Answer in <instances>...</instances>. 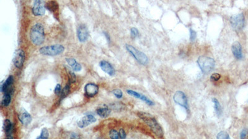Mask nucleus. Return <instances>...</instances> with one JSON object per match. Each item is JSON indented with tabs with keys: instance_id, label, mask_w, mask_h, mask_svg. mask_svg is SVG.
<instances>
[{
	"instance_id": "20e7f679",
	"label": "nucleus",
	"mask_w": 248,
	"mask_h": 139,
	"mask_svg": "<svg viewBox=\"0 0 248 139\" xmlns=\"http://www.w3.org/2000/svg\"><path fill=\"white\" fill-rule=\"evenodd\" d=\"M64 50L65 47L63 45L57 44L51 46L43 47L39 49V52L43 55L53 56H57L61 54L64 52Z\"/></svg>"
},
{
	"instance_id": "2eb2a0df",
	"label": "nucleus",
	"mask_w": 248,
	"mask_h": 139,
	"mask_svg": "<svg viewBox=\"0 0 248 139\" xmlns=\"http://www.w3.org/2000/svg\"><path fill=\"white\" fill-rule=\"evenodd\" d=\"M99 66L104 72L108 74L109 75L113 76L115 75V69L114 67L112 66V64L109 63L108 61L103 60L100 61Z\"/></svg>"
},
{
	"instance_id": "c9c22d12",
	"label": "nucleus",
	"mask_w": 248,
	"mask_h": 139,
	"mask_svg": "<svg viewBox=\"0 0 248 139\" xmlns=\"http://www.w3.org/2000/svg\"><path fill=\"white\" fill-rule=\"evenodd\" d=\"M70 139H80V137L77 134V133H73L70 136Z\"/></svg>"
},
{
	"instance_id": "5701e85b",
	"label": "nucleus",
	"mask_w": 248,
	"mask_h": 139,
	"mask_svg": "<svg viewBox=\"0 0 248 139\" xmlns=\"http://www.w3.org/2000/svg\"><path fill=\"white\" fill-rule=\"evenodd\" d=\"M11 95H12L9 94V93L4 94V96H3L2 102H1L3 107H8V106H9L11 101Z\"/></svg>"
},
{
	"instance_id": "b1692460",
	"label": "nucleus",
	"mask_w": 248,
	"mask_h": 139,
	"mask_svg": "<svg viewBox=\"0 0 248 139\" xmlns=\"http://www.w3.org/2000/svg\"><path fill=\"white\" fill-rule=\"evenodd\" d=\"M48 137H49V133H48V130L46 129V128H43L41 131V135H39L36 139H48Z\"/></svg>"
},
{
	"instance_id": "cd10ccee",
	"label": "nucleus",
	"mask_w": 248,
	"mask_h": 139,
	"mask_svg": "<svg viewBox=\"0 0 248 139\" xmlns=\"http://www.w3.org/2000/svg\"><path fill=\"white\" fill-rule=\"evenodd\" d=\"M112 93H113V94L116 97V98L119 99L123 97V93L120 89H115V90H112Z\"/></svg>"
},
{
	"instance_id": "f3484780",
	"label": "nucleus",
	"mask_w": 248,
	"mask_h": 139,
	"mask_svg": "<svg viewBox=\"0 0 248 139\" xmlns=\"http://www.w3.org/2000/svg\"><path fill=\"white\" fill-rule=\"evenodd\" d=\"M232 50L234 56L237 59H241L243 58V52H242V47L238 42H235L233 43Z\"/></svg>"
},
{
	"instance_id": "9b49d317",
	"label": "nucleus",
	"mask_w": 248,
	"mask_h": 139,
	"mask_svg": "<svg viewBox=\"0 0 248 139\" xmlns=\"http://www.w3.org/2000/svg\"><path fill=\"white\" fill-rule=\"evenodd\" d=\"M14 82L13 76L10 75L8 77V79L3 83L1 86V92L5 93H9L12 95L13 93V88L12 87Z\"/></svg>"
},
{
	"instance_id": "6e6552de",
	"label": "nucleus",
	"mask_w": 248,
	"mask_h": 139,
	"mask_svg": "<svg viewBox=\"0 0 248 139\" xmlns=\"http://www.w3.org/2000/svg\"><path fill=\"white\" fill-rule=\"evenodd\" d=\"M173 99L174 102L178 104L179 105L181 106L183 108H184L186 110H189V104L187 98L186 97L185 95L184 92L181 91H177L174 95Z\"/></svg>"
},
{
	"instance_id": "7ed1b4c3",
	"label": "nucleus",
	"mask_w": 248,
	"mask_h": 139,
	"mask_svg": "<svg viewBox=\"0 0 248 139\" xmlns=\"http://www.w3.org/2000/svg\"><path fill=\"white\" fill-rule=\"evenodd\" d=\"M197 63L199 64V68L204 74H208L215 67V61L213 59L202 56H200L197 60Z\"/></svg>"
},
{
	"instance_id": "473e14b6",
	"label": "nucleus",
	"mask_w": 248,
	"mask_h": 139,
	"mask_svg": "<svg viewBox=\"0 0 248 139\" xmlns=\"http://www.w3.org/2000/svg\"><path fill=\"white\" fill-rule=\"evenodd\" d=\"M54 93L57 95H59L61 93V85L59 83L57 85V86L55 87V88L54 90Z\"/></svg>"
},
{
	"instance_id": "f8f14e48",
	"label": "nucleus",
	"mask_w": 248,
	"mask_h": 139,
	"mask_svg": "<svg viewBox=\"0 0 248 139\" xmlns=\"http://www.w3.org/2000/svg\"><path fill=\"white\" fill-rule=\"evenodd\" d=\"M86 95L88 97H93L98 93L99 87L93 83H88L84 88Z\"/></svg>"
},
{
	"instance_id": "0eeeda50",
	"label": "nucleus",
	"mask_w": 248,
	"mask_h": 139,
	"mask_svg": "<svg viewBox=\"0 0 248 139\" xmlns=\"http://www.w3.org/2000/svg\"><path fill=\"white\" fill-rule=\"evenodd\" d=\"M25 53L21 49H17L14 53L13 62L17 68L21 69L25 61Z\"/></svg>"
},
{
	"instance_id": "ddd939ff",
	"label": "nucleus",
	"mask_w": 248,
	"mask_h": 139,
	"mask_svg": "<svg viewBox=\"0 0 248 139\" xmlns=\"http://www.w3.org/2000/svg\"><path fill=\"white\" fill-rule=\"evenodd\" d=\"M96 121V119L93 115H86L83 117L77 122V125L80 128H84Z\"/></svg>"
},
{
	"instance_id": "39448f33",
	"label": "nucleus",
	"mask_w": 248,
	"mask_h": 139,
	"mask_svg": "<svg viewBox=\"0 0 248 139\" xmlns=\"http://www.w3.org/2000/svg\"><path fill=\"white\" fill-rule=\"evenodd\" d=\"M126 49L127 51L130 53L134 58L136 59L139 63L142 65H146L148 63V58L145 53L139 51L137 48H135L130 44H126Z\"/></svg>"
},
{
	"instance_id": "f704fd0d",
	"label": "nucleus",
	"mask_w": 248,
	"mask_h": 139,
	"mask_svg": "<svg viewBox=\"0 0 248 139\" xmlns=\"http://www.w3.org/2000/svg\"><path fill=\"white\" fill-rule=\"evenodd\" d=\"M247 133V131L246 129H243V131H242L241 133H240V138L241 139H245L246 137Z\"/></svg>"
},
{
	"instance_id": "a878e982",
	"label": "nucleus",
	"mask_w": 248,
	"mask_h": 139,
	"mask_svg": "<svg viewBox=\"0 0 248 139\" xmlns=\"http://www.w3.org/2000/svg\"><path fill=\"white\" fill-rule=\"evenodd\" d=\"M217 139H231L228 132L226 131L219 132L217 136Z\"/></svg>"
},
{
	"instance_id": "e433bc0d",
	"label": "nucleus",
	"mask_w": 248,
	"mask_h": 139,
	"mask_svg": "<svg viewBox=\"0 0 248 139\" xmlns=\"http://www.w3.org/2000/svg\"><path fill=\"white\" fill-rule=\"evenodd\" d=\"M6 139H13V138L12 136H9V137H7V138Z\"/></svg>"
},
{
	"instance_id": "c756f323",
	"label": "nucleus",
	"mask_w": 248,
	"mask_h": 139,
	"mask_svg": "<svg viewBox=\"0 0 248 139\" xmlns=\"http://www.w3.org/2000/svg\"><path fill=\"white\" fill-rule=\"evenodd\" d=\"M197 33L195 31L192 29H190V40L191 42H194L196 39Z\"/></svg>"
},
{
	"instance_id": "c85d7f7f",
	"label": "nucleus",
	"mask_w": 248,
	"mask_h": 139,
	"mask_svg": "<svg viewBox=\"0 0 248 139\" xmlns=\"http://www.w3.org/2000/svg\"><path fill=\"white\" fill-rule=\"evenodd\" d=\"M130 34L132 38H135L139 35V32L137 28L133 27L130 29Z\"/></svg>"
},
{
	"instance_id": "1a4fd4ad",
	"label": "nucleus",
	"mask_w": 248,
	"mask_h": 139,
	"mask_svg": "<svg viewBox=\"0 0 248 139\" xmlns=\"http://www.w3.org/2000/svg\"><path fill=\"white\" fill-rule=\"evenodd\" d=\"M32 13L36 16H42L46 13L45 3L43 1L36 0L33 2L32 6Z\"/></svg>"
},
{
	"instance_id": "412c9836",
	"label": "nucleus",
	"mask_w": 248,
	"mask_h": 139,
	"mask_svg": "<svg viewBox=\"0 0 248 139\" xmlns=\"http://www.w3.org/2000/svg\"><path fill=\"white\" fill-rule=\"evenodd\" d=\"M47 8L53 12L55 15L58 13V4L55 1H49L46 4Z\"/></svg>"
},
{
	"instance_id": "6ab92c4d",
	"label": "nucleus",
	"mask_w": 248,
	"mask_h": 139,
	"mask_svg": "<svg viewBox=\"0 0 248 139\" xmlns=\"http://www.w3.org/2000/svg\"><path fill=\"white\" fill-rule=\"evenodd\" d=\"M111 112V110L105 106L103 107H99L96 109L97 114L103 118H105L108 117Z\"/></svg>"
},
{
	"instance_id": "2f4dec72",
	"label": "nucleus",
	"mask_w": 248,
	"mask_h": 139,
	"mask_svg": "<svg viewBox=\"0 0 248 139\" xmlns=\"http://www.w3.org/2000/svg\"><path fill=\"white\" fill-rule=\"evenodd\" d=\"M76 75L73 72H70V82L75 83L76 82Z\"/></svg>"
},
{
	"instance_id": "4468645a",
	"label": "nucleus",
	"mask_w": 248,
	"mask_h": 139,
	"mask_svg": "<svg viewBox=\"0 0 248 139\" xmlns=\"http://www.w3.org/2000/svg\"><path fill=\"white\" fill-rule=\"evenodd\" d=\"M18 117L21 123L24 126H27L28 124H29L32 119L31 114L24 108H21L19 110Z\"/></svg>"
},
{
	"instance_id": "bb28decb",
	"label": "nucleus",
	"mask_w": 248,
	"mask_h": 139,
	"mask_svg": "<svg viewBox=\"0 0 248 139\" xmlns=\"http://www.w3.org/2000/svg\"><path fill=\"white\" fill-rule=\"evenodd\" d=\"M109 136L111 139H119V133L116 130L112 129L109 132Z\"/></svg>"
},
{
	"instance_id": "dca6fc26",
	"label": "nucleus",
	"mask_w": 248,
	"mask_h": 139,
	"mask_svg": "<svg viewBox=\"0 0 248 139\" xmlns=\"http://www.w3.org/2000/svg\"><path fill=\"white\" fill-rule=\"evenodd\" d=\"M127 93L128 95H130V96H132V97L140 99L141 100H142V101L145 102L146 104H148L150 106H152V105L154 104V103L152 102L151 99H150L148 97H146V96L144 95H143L142 93H138L137 92L132 90H127Z\"/></svg>"
},
{
	"instance_id": "9d476101",
	"label": "nucleus",
	"mask_w": 248,
	"mask_h": 139,
	"mask_svg": "<svg viewBox=\"0 0 248 139\" xmlns=\"http://www.w3.org/2000/svg\"><path fill=\"white\" fill-rule=\"evenodd\" d=\"M89 31L87 26L85 24L79 25L77 29V37L79 41L81 43L87 41L89 37Z\"/></svg>"
},
{
	"instance_id": "f03ea898",
	"label": "nucleus",
	"mask_w": 248,
	"mask_h": 139,
	"mask_svg": "<svg viewBox=\"0 0 248 139\" xmlns=\"http://www.w3.org/2000/svg\"><path fill=\"white\" fill-rule=\"evenodd\" d=\"M31 41L35 45H41L45 40L44 28L42 24L37 23L33 25L30 31Z\"/></svg>"
},
{
	"instance_id": "72a5a7b5",
	"label": "nucleus",
	"mask_w": 248,
	"mask_h": 139,
	"mask_svg": "<svg viewBox=\"0 0 248 139\" xmlns=\"http://www.w3.org/2000/svg\"><path fill=\"white\" fill-rule=\"evenodd\" d=\"M119 137L120 139H125L126 138V133L123 129H120L119 131Z\"/></svg>"
},
{
	"instance_id": "aec40b11",
	"label": "nucleus",
	"mask_w": 248,
	"mask_h": 139,
	"mask_svg": "<svg viewBox=\"0 0 248 139\" xmlns=\"http://www.w3.org/2000/svg\"><path fill=\"white\" fill-rule=\"evenodd\" d=\"M3 129L7 137L11 136L13 132V124L9 119H6L4 121Z\"/></svg>"
},
{
	"instance_id": "a211bd4d",
	"label": "nucleus",
	"mask_w": 248,
	"mask_h": 139,
	"mask_svg": "<svg viewBox=\"0 0 248 139\" xmlns=\"http://www.w3.org/2000/svg\"><path fill=\"white\" fill-rule=\"evenodd\" d=\"M66 61L73 70L76 72L80 71L82 69V66L80 64H79L75 59L74 58H66Z\"/></svg>"
},
{
	"instance_id": "423d86ee",
	"label": "nucleus",
	"mask_w": 248,
	"mask_h": 139,
	"mask_svg": "<svg viewBox=\"0 0 248 139\" xmlns=\"http://www.w3.org/2000/svg\"><path fill=\"white\" fill-rule=\"evenodd\" d=\"M244 16L243 13L234 15L231 17L230 23L236 31L241 30L244 25Z\"/></svg>"
},
{
	"instance_id": "7c9ffc66",
	"label": "nucleus",
	"mask_w": 248,
	"mask_h": 139,
	"mask_svg": "<svg viewBox=\"0 0 248 139\" xmlns=\"http://www.w3.org/2000/svg\"><path fill=\"white\" fill-rule=\"evenodd\" d=\"M220 77H221L220 74H219L218 73H214L212 74V75L210 76V80L212 81H218L219 79H220Z\"/></svg>"
},
{
	"instance_id": "f257e3e1",
	"label": "nucleus",
	"mask_w": 248,
	"mask_h": 139,
	"mask_svg": "<svg viewBox=\"0 0 248 139\" xmlns=\"http://www.w3.org/2000/svg\"><path fill=\"white\" fill-rule=\"evenodd\" d=\"M138 116L147 124L155 134L160 138L162 137L164 133L161 127L154 117L150 113L145 112L138 113Z\"/></svg>"
},
{
	"instance_id": "4be33fe9",
	"label": "nucleus",
	"mask_w": 248,
	"mask_h": 139,
	"mask_svg": "<svg viewBox=\"0 0 248 139\" xmlns=\"http://www.w3.org/2000/svg\"><path fill=\"white\" fill-rule=\"evenodd\" d=\"M212 102L214 103V108H215V113L218 116H220L222 113V109L220 104H219L218 99L216 98H213Z\"/></svg>"
},
{
	"instance_id": "393cba45",
	"label": "nucleus",
	"mask_w": 248,
	"mask_h": 139,
	"mask_svg": "<svg viewBox=\"0 0 248 139\" xmlns=\"http://www.w3.org/2000/svg\"><path fill=\"white\" fill-rule=\"evenodd\" d=\"M70 86L69 83H67L66 85L63 88V90H61V98H63L65 97H66L68 93H70Z\"/></svg>"
}]
</instances>
